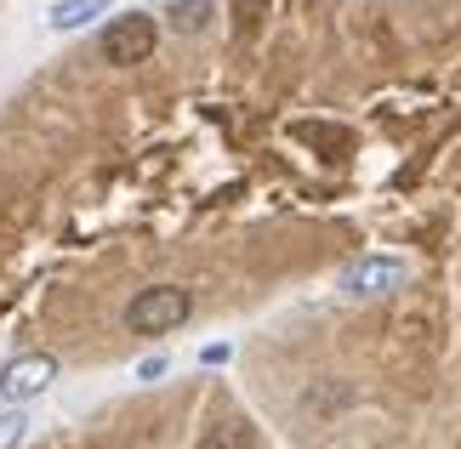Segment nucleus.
I'll list each match as a JSON object with an SVG mask.
<instances>
[{
  "instance_id": "f257e3e1",
  "label": "nucleus",
  "mask_w": 461,
  "mask_h": 449,
  "mask_svg": "<svg viewBox=\"0 0 461 449\" xmlns=\"http://www.w3.org/2000/svg\"><path fill=\"white\" fill-rule=\"evenodd\" d=\"M194 319V291L188 284H149L126 301V330L131 336H171Z\"/></svg>"
},
{
  "instance_id": "f03ea898",
  "label": "nucleus",
  "mask_w": 461,
  "mask_h": 449,
  "mask_svg": "<svg viewBox=\"0 0 461 449\" xmlns=\"http://www.w3.org/2000/svg\"><path fill=\"white\" fill-rule=\"evenodd\" d=\"M159 46V23L149 12H126L114 17L109 29H103V58H109L114 68H131V63H149Z\"/></svg>"
},
{
  "instance_id": "7ed1b4c3",
  "label": "nucleus",
  "mask_w": 461,
  "mask_h": 449,
  "mask_svg": "<svg viewBox=\"0 0 461 449\" xmlns=\"http://www.w3.org/2000/svg\"><path fill=\"white\" fill-rule=\"evenodd\" d=\"M404 279H411V267H404L399 256H359V262L342 274V291H348L353 301H376V296L404 291Z\"/></svg>"
},
{
  "instance_id": "20e7f679",
  "label": "nucleus",
  "mask_w": 461,
  "mask_h": 449,
  "mask_svg": "<svg viewBox=\"0 0 461 449\" xmlns=\"http://www.w3.org/2000/svg\"><path fill=\"white\" fill-rule=\"evenodd\" d=\"M51 382H58V358H51V353L12 358V364L0 370V399H6V404H29V399H41Z\"/></svg>"
},
{
  "instance_id": "39448f33",
  "label": "nucleus",
  "mask_w": 461,
  "mask_h": 449,
  "mask_svg": "<svg viewBox=\"0 0 461 449\" xmlns=\"http://www.w3.org/2000/svg\"><path fill=\"white\" fill-rule=\"evenodd\" d=\"M200 449H257V427L251 421H217L200 438Z\"/></svg>"
},
{
  "instance_id": "423d86ee",
  "label": "nucleus",
  "mask_w": 461,
  "mask_h": 449,
  "mask_svg": "<svg viewBox=\"0 0 461 449\" xmlns=\"http://www.w3.org/2000/svg\"><path fill=\"white\" fill-rule=\"evenodd\" d=\"M97 12H103V0H58V6L46 12V23L63 34V29H86V23H92Z\"/></svg>"
},
{
  "instance_id": "0eeeda50",
  "label": "nucleus",
  "mask_w": 461,
  "mask_h": 449,
  "mask_svg": "<svg viewBox=\"0 0 461 449\" xmlns=\"http://www.w3.org/2000/svg\"><path fill=\"white\" fill-rule=\"evenodd\" d=\"M171 29H183V34H200L211 23V0H171Z\"/></svg>"
},
{
  "instance_id": "6e6552de",
  "label": "nucleus",
  "mask_w": 461,
  "mask_h": 449,
  "mask_svg": "<svg viewBox=\"0 0 461 449\" xmlns=\"http://www.w3.org/2000/svg\"><path fill=\"white\" fill-rule=\"evenodd\" d=\"M29 438V416L23 409H6V416H0V449H17Z\"/></svg>"
},
{
  "instance_id": "1a4fd4ad",
  "label": "nucleus",
  "mask_w": 461,
  "mask_h": 449,
  "mask_svg": "<svg viewBox=\"0 0 461 449\" xmlns=\"http://www.w3.org/2000/svg\"><path fill=\"white\" fill-rule=\"evenodd\" d=\"M166 370H171V364H166V358L154 353V358H143V364H137V382H159V375H166Z\"/></svg>"
}]
</instances>
